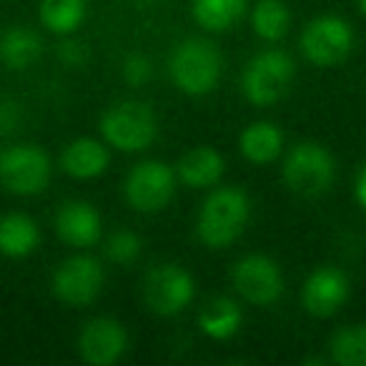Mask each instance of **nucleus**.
Returning <instances> with one entry per match:
<instances>
[{
  "instance_id": "f257e3e1",
  "label": "nucleus",
  "mask_w": 366,
  "mask_h": 366,
  "mask_svg": "<svg viewBox=\"0 0 366 366\" xmlns=\"http://www.w3.org/2000/svg\"><path fill=\"white\" fill-rule=\"evenodd\" d=\"M251 201L241 189H219L204 201L196 221L199 241L209 249L231 246L249 224Z\"/></svg>"
},
{
  "instance_id": "f03ea898",
  "label": "nucleus",
  "mask_w": 366,
  "mask_h": 366,
  "mask_svg": "<svg viewBox=\"0 0 366 366\" xmlns=\"http://www.w3.org/2000/svg\"><path fill=\"white\" fill-rule=\"evenodd\" d=\"M168 73L186 96H206L219 86L221 53L204 38H189L176 46L168 61Z\"/></svg>"
},
{
  "instance_id": "7ed1b4c3",
  "label": "nucleus",
  "mask_w": 366,
  "mask_h": 366,
  "mask_svg": "<svg viewBox=\"0 0 366 366\" xmlns=\"http://www.w3.org/2000/svg\"><path fill=\"white\" fill-rule=\"evenodd\" d=\"M156 128L153 111L138 101L116 103L101 118V133L106 143L123 153L146 151L156 138Z\"/></svg>"
},
{
  "instance_id": "20e7f679",
  "label": "nucleus",
  "mask_w": 366,
  "mask_h": 366,
  "mask_svg": "<svg viewBox=\"0 0 366 366\" xmlns=\"http://www.w3.org/2000/svg\"><path fill=\"white\" fill-rule=\"evenodd\" d=\"M336 176V163L324 146L314 141L299 143L284 161V181L294 194L314 199L331 189Z\"/></svg>"
},
{
  "instance_id": "39448f33",
  "label": "nucleus",
  "mask_w": 366,
  "mask_h": 366,
  "mask_svg": "<svg viewBox=\"0 0 366 366\" xmlns=\"http://www.w3.org/2000/svg\"><path fill=\"white\" fill-rule=\"evenodd\" d=\"M294 81V61L284 51H264L254 56L241 76L244 96L254 106H274L289 93Z\"/></svg>"
},
{
  "instance_id": "423d86ee",
  "label": "nucleus",
  "mask_w": 366,
  "mask_h": 366,
  "mask_svg": "<svg viewBox=\"0 0 366 366\" xmlns=\"http://www.w3.org/2000/svg\"><path fill=\"white\" fill-rule=\"evenodd\" d=\"M51 181V161L36 146H13L0 153V186L16 196H36Z\"/></svg>"
},
{
  "instance_id": "0eeeda50",
  "label": "nucleus",
  "mask_w": 366,
  "mask_h": 366,
  "mask_svg": "<svg viewBox=\"0 0 366 366\" xmlns=\"http://www.w3.org/2000/svg\"><path fill=\"white\" fill-rule=\"evenodd\" d=\"M351 48H354V31L339 16L314 18L301 33V51H304L306 61H311L319 68L344 63Z\"/></svg>"
},
{
  "instance_id": "6e6552de",
  "label": "nucleus",
  "mask_w": 366,
  "mask_h": 366,
  "mask_svg": "<svg viewBox=\"0 0 366 366\" xmlns=\"http://www.w3.org/2000/svg\"><path fill=\"white\" fill-rule=\"evenodd\" d=\"M126 201L138 214H158L168 206L176 191V173L161 161H143L126 178Z\"/></svg>"
},
{
  "instance_id": "1a4fd4ad",
  "label": "nucleus",
  "mask_w": 366,
  "mask_h": 366,
  "mask_svg": "<svg viewBox=\"0 0 366 366\" xmlns=\"http://www.w3.org/2000/svg\"><path fill=\"white\" fill-rule=\"evenodd\" d=\"M194 279L176 264H163L148 271L143 296L158 316H176L194 301Z\"/></svg>"
},
{
  "instance_id": "9d476101",
  "label": "nucleus",
  "mask_w": 366,
  "mask_h": 366,
  "mask_svg": "<svg viewBox=\"0 0 366 366\" xmlns=\"http://www.w3.org/2000/svg\"><path fill=\"white\" fill-rule=\"evenodd\" d=\"M234 286L239 296H244L249 304L256 306H269L276 304L284 294V276L274 259L269 256H246L234 266Z\"/></svg>"
},
{
  "instance_id": "9b49d317",
  "label": "nucleus",
  "mask_w": 366,
  "mask_h": 366,
  "mask_svg": "<svg viewBox=\"0 0 366 366\" xmlns=\"http://www.w3.org/2000/svg\"><path fill=\"white\" fill-rule=\"evenodd\" d=\"M103 266L93 256H73L53 274V294L68 306H86L101 294Z\"/></svg>"
},
{
  "instance_id": "f8f14e48",
  "label": "nucleus",
  "mask_w": 366,
  "mask_h": 366,
  "mask_svg": "<svg viewBox=\"0 0 366 366\" xmlns=\"http://www.w3.org/2000/svg\"><path fill=\"white\" fill-rule=\"evenodd\" d=\"M128 334L116 319H91L78 334V351L93 366H111L126 354Z\"/></svg>"
},
{
  "instance_id": "ddd939ff",
  "label": "nucleus",
  "mask_w": 366,
  "mask_h": 366,
  "mask_svg": "<svg viewBox=\"0 0 366 366\" xmlns=\"http://www.w3.org/2000/svg\"><path fill=\"white\" fill-rule=\"evenodd\" d=\"M349 299V279L336 266H321L309 276L301 291V301L309 314L326 319L334 316Z\"/></svg>"
},
{
  "instance_id": "4468645a",
  "label": "nucleus",
  "mask_w": 366,
  "mask_h": 366,
  "mask_svg": "<svg viewBox=\"0 0 366 366\" xmlns=\"http://www.w3.org/2000/svg\"><path fill=\"white\" fill-rule=\"evenodd\" d=\"M56 234L68 246L86 249L101 239V216L86 201H68L56 214Z\"/></svg>"
},
{
  "instance_id": "2eb2a0df",
  "label": "nucleus",
  "mask_w": 366,
  "mask_h": 366,
  "mask_svg": "<svg viewBox=\"0 0 366 366\" xmlns=\"http://www.w3.org/2000/svg\"><path fill=\"white\" fill-rule=\"evenodd\" d=\"M226 171V163L221 153L211 146H199L189 151L178 163V178L189 189H209L221 181Z\"/></svg>"
},
{
  "instance_id": "dca6fc26",
  "label": "nucleus",
  "mask_w": 366,
  "mask_h": 366,
  "mask_svg": "<svg viewBox=\"0 0 366 366\" xmlns=\"http://www.w3.org/2000/svg\"><path fill=\"white\" fill-rule=\"evenodd\" d=\"M61 166L73 178H96L108 168V151L101 141L93 138H76L68 143L61 156Z\"/></svg>"
},
{
  "instance_id": "f3484780",
  "label": "nucleus",
  "mask_w": 366,
  "mask_h": 366,
  "mask_svg": "<svg viewBox=\"0 0 366 366\" xmlns=\"http://www.w3.org/2000/svg\"><path fill=\"white\" fill-rule=\"evenodd\" d=\"M43 43L31 28H8L0 36V63L11 71H26L41 58Z\"/></svg>"
},
{
  "instance_id": "a211bd4d",
  "label": "nucleus",
  "mask_w": 366,
  "mask_h": 366,
  "mask_svg": "<svg viewBox=\"0 0 366 366\" xmlns=\"http://www.w3.org/2000/svg\"><path fill=\"white\" fill-rule=\"evenodd\" d=\"M38 241H41V231L31 216L8 214L0 219V254L23 259L36 251Z\"/></svg>"
},
{
  "instance_id": "6ab92c4d",
  "label": "nucleus",
  "mask_w": 366,
  "mask_h": 366,
  "mask_svg": "<svg viewBox=\"0 0 366 366\" xmlns=\"http://www.w3.org/2000/svg\"><path fill=\"white\" fill-rule=\"evenodd\" d=\"M239 148L246 161L251 163H271L284 151V133L269 121L251 123L239 138Z\"/></svg>"
},
{
  "instance_id": "aec40b11",
  "label": "nucleus",
  "mask_w": 366,
  "mask_h": 366,
  "mask_svg": "<svg viewBox=\"0 0 366 366\" xmlns=\"http://www.w3.org/2000/svg\"><path fill=\"white\" fill-rule=\"evenodd\" d=\"M241 321H244V314H241V306L236 301L226 299V296H216L209 304L204 306L199 316V326L209 339H231L236 331L241 329Z\"/></svg>"
},
{
  "instance_id": "412c9836",
  "label": "nucleus",
  "mask_w": 366,
  "mask_h": 366,
  "mask_svg": "<svg viewBox=\"0 0 366 366\" xmlns=\"http://www.w3.org/2000/svg\"><path fill=\"white\" fill-rule=\"evenodd\" d=\"M246 0H194V18L206 31H229L244 18Z\"/></svg>"
},
{
  "instance_id": "4be33fe9",
  "label": "nucleus",
  "mask_w": 366,
  "mask_h": 366,
  "mask_svg": "<svg viewBox=\"0 0 366 366\" xmlns=\"http://www.w3.org/2000/svg\"><path fill=\"white\" fill-rule=\"evenodd\" d=\"M86 18V0H41V21L51 33L71 36Z\"/></svg>"
},
{
  "instance_id": "5701e85b",
  "label": "nucleus",
  "mask_w": 366,
  "mask_h": 366,
  "mask_svg": "<svg viewBox=\"0 0 366 366\" xmlns=\"http://www.w3.org/2000/svg\"><path fill=\"white\" fill-rule=\"evenodd\" d=\"M251 26H254L256 36L264 41H281L289 33L291 13L284 6V0H259L251 13Z\"/></svg>"
},
{
  "instance_id": "b1692460",
  "label": "nucleus",
  "mask_w": 366,
  "mask_h": 366,
  "mask_svg": "<svg viewBox=\"0 0 366 366\" xmlns=\"http://www.w3.org/2000/svg\"><path fill=\"white\" fill-rule=\"evenodd\" d=\"M331 359L339 366H366V326H346L331 339Z\"/></svg>"
},
{
  "instance_id": "393cba45",
  "label": "nucleus",
  "mask_w": 366,
  "mask_h": 366,
  "mask_svg": "<svg viewBox=\"0 0 366 366\" xmlns=\"http://www.w3.org/2000/svg\"><path fill=\"white\" fill-rule=\"evenodd\" d=\"M106 254L113 264H133L141 256V239L133 231L121 229L116 234H111V239L106 241Z\"/></svg>"
},
{
  "instance_id": "a878e982",
  "label": "nucleus",
  "mask_w": 366,
  "mask_h": 366,
  "mask_svg": "<svg viewBox=\"0 0 366 366\" xmlns=\"http://www.w3.org/2000/svg\"><path fill=\"white\" fill-rule=\"evenodd\" d=\"M123 81L128 83V86H143V83L151 81L153 76V66L151 61H148L146 56H141V53H133V56H128L126 61H123Z\"/></svg>"
},
{
  "instance_id": "bb28decb",
  "label": "nucleus",
  "mask_w": 366,
  "mask_h": 366,
  "mask_svg": "<svg viewBox=\"0 0 366 366\" xmlns=\"http://www.w3.org/2000/svg\"><path fill=\"white\" fill-rule=\"evenodd\" d=\"M56 53H58V58H61L63 66H71V68H78L88 61V48L78 41H63Z\"/></svg>"
},
{
  "instance_id": "cd10ccee",
  "label": "nucleus",
  "mask_w": 366,
  "mask_h": 366,
  "mask_svg": "<svg viewBox=\"0 0 366 366\" xmlns=\"http://www.w3.org/2000/svg\"><path fill=\"white\" fill-rule=\"evenodd\" d=\"M21 123V108L11 98H0V136H11Z\"/></svg>"
},
{
  "instance_id": "c85d7f7f",
  "label": "nucleus",
  "mask_w": 366,
  "mask_h": 366,
  "mask_svg": "<svg viewBox=\"0 0 366 366\" xmlns=\"http://www.w3.org/2000/svg\"><path fill=\"white\" fill-rule=\"evenodd\" d=\"M354 194H356V201H359V206L366 211V163L359 168V173H356V181H354Z\"/></svg>"
},
{
  "instance_id": "c756f323",
  "label": "nucleus",
  "mask_w": 366,
  "mask_h": 366,
  "mask_svg": "<svg viewBox=\"0 0 366 366\" xmlns=\"http://www.w3.org/2000/svg\"><path fill=\"white\" fill-rule=\"evenodd\" d=\"M138 3H146V6H156V3H161V0H138Z\"/></svg>"
},
{
  "instance_id": "7c9ffc66",
  "label": "nucleus",
  "mask_w": 366,
  "mask_h": 366,
  "mask_svg": "<svg viewBox=\"0 0 366 366\" xmlns=\"http://www.w3.org/2000/svg\"><path fill=\"white\" fill-rule=\"evenodd\" d=\"M359 8H361V13L366 16V0H359Z\"/></svg>"
}]
</instances>
